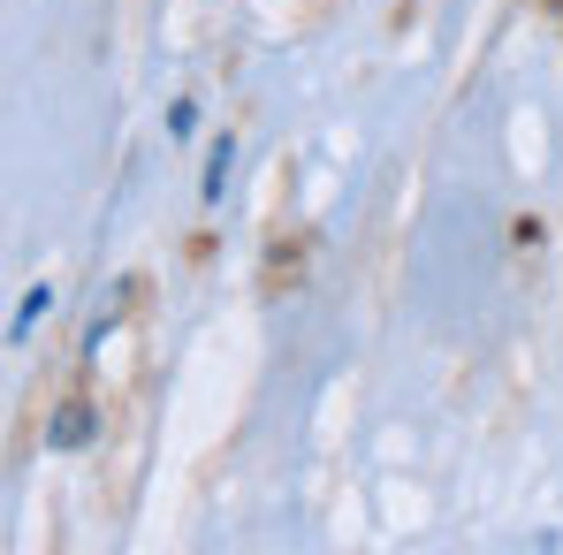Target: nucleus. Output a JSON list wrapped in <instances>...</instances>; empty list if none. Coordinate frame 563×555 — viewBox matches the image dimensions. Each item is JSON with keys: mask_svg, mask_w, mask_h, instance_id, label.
I'll list each match as a JSON object with an SVG mask.
<instances>
[{"mask_svg": "<svg viewBox=\"0 0 563 555\" xmlns=\"http://www.w3.org/2000/svg\"><path fill=\"white\" fill-rule=\"evenodd\" d=\"M99 434V411L92 403H62L54 419H46V449H85Z\"/></svg>", "mask_w": 563, "mask_h": 555, "instance_id": "f257e3e1", "label": "nucleus"}, {"mask_svg": "<svg viewBox=\"0 0 563 555\" xmlns=\"http://www.w3.org/2000/svg\"><path fill=\"white\" fill-rule=\"evenodd\" d=\"M229 190V145H213V168H206V206Z\"/></svg>", "mask_w": 563, "mask_h": 555, "instance_id": "f03ea898", "label": "nucleus"}, {"mask_svg": "<svg viewBox=\"0 0 563 555\" xmlns=\"http://www.w3.org/2000/svg\"><path fill=\"white\" fill-rule=\"evenodd\" d=\"M46 304H54V289H31V297H23V312H15V335H23V328H31Z\"/></svg>", "mask_w": 563, "mask_h": 555, "instance_id": "7ed1b4c3", "label": "nucleus"}]
</instances>
